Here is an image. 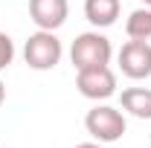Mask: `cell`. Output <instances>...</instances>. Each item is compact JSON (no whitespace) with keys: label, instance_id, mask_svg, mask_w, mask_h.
Wrapping results in <instances>:
<instances>
[{"label":"cell","instance_id":"cell-1","mask_svg":"<svg viewBox=\"0 0 151 148\" xmlns=\"http://www.w3.org/2000/svg\"><path fill=\"white\" fill-rule=\"evenodd\" d=\"M76 70H87V67H105L111 61V41L99 32H84L73 41L70 50Z\"/></svg>","mask_w":151,"mask_h":148},{"label":"cell","instance_id":"cell-2","mask_svg":"<svg viewBox=\"0 0 151 148\" xmlns=\"http://www.w3.org/2000/svg\"><path fill=\"white\" fill-rule=\"evenodd\" d=\"M23 58L32 70H52L61 58V41L52 32L41 29L35 35H29L26 47H23Z\"/></svg>","mask_w":151,"mask_h":148},{"label":"cell","instance_id":"cell-3","mask_svg":"<svg viewBox=\"0 0 151 148\" xmlns=\"http://www.w3.org/2000/svg\"><path fill=\"white\" fill-rule=\"evenodd\" d=\"M84 125H87V131L93 134L99 142H116L125 134V116L116 111V108L102 105V108H93V111L87 113Z\"/></svg>","mask_w":151,"mask_h":148},{"label":"cell","instance_id":"cell-4","mask_svg":"<svg viewBox=\"0 0 151 148\" xmlns=\"http://www.w3.org/2000/svg\"><path fill=\"white\" fill-rule=\"evenodd\" d=\"M76 87L87 99H108L116 93V75H113V70H108V64L105 67H87V70H78Z\"/></svg>","mask_w":151,"mask_h":148},{"label":"cell","instance_id":"cell-5","mask_svg":"<svg viewBox=\"0 0 151 148\" xmlns=\"http://www.w3.org/2000/svg\"><path fill=\"white\" fill-rule=\"evenodd\" d=\"M119 70L128 78H145L151 75V44L131 38L119 50Z\"/></svg>","mask_w":151,"mask_h":148},{"label":"cell","instance_id":"cell-6","mask_svg":"<svg viewBox=\"0 0 151 148\" xmlns=\"http://www.w3.org/2000/svg\"><path fill=\"white\" fill-rule=\"evenodd\" d=\"M29 15L41 29L52 32L67 20V0H29Z\"/></svg>","mask_w":151,"mask_h":148},{"label":"cell","instance_id":"cell-7","mask_svg":"<svg viewBox=\"0 0 151 148\" xmlns=\"http://www.w3.org/2000/svg\"><path fill=\"white\" fill-rule=\"evenodd\" d=\"M84 15L93 26H111L119 18V0H87Z\"/></svg>","mask_w":151,"mask_h":148},{"label":"cell","instance_id":"cell-8","mask_svg":"<svg viewBox=\"0 0 151 148\" xmlns=\"http://www.w3.org/2000/svg\"><path fill=\"white\" fill-rule=\"evenodd\" d=\"M122 108L139 119H151V90H145V87L122 90Z\"/></svg>","mask_w":151,"mask_h":148},{"label":"cell","instance_id":"cell-9","mask_svg":"<svg viewBox=\"0 0 151 148\" xmlns=\"http://www.w3.org/2000/svg\"><path fill=\"white\" fill-rule=\"evenodd\" d=\"M125 32H128V38L148 41V38H151V12H148V9H137V12H131V18H128V23H125Z\"/></svg>","mask_w":151,"mask_h":148},{"label":"cell","instance_id":"cell-10","mask_svg":"<svg viewBox=\"0 0 151 148\" xmlns=\"http://www.w3.org/2000/svg\"><path fill=\"white\" fill-rule=\"evenodd\" d=\"M12 58H15V44H12V38L6 35V32H0V70L9 67Z\"/></svg>","mask_w":151,"mask_h":148},{"label":"cell","instance_id":"cell-11","mask_svg":"<svg viewBox=\"0 0 151 148\" xmlns=\"http://www.w3.org/2000/svg\"><path fill=\"white\" fill-rule=\"evenodd\" d=\"M76 148H102V145H96V142H81V145H76Z\"/></svg>","mask_w":151,"mask_h":148},{"label":"cell","instance_id":"cell-12","mask_svg":"<svg viewBox=\"0 0 151 148\" xmlns=\"http://www.w3.org/2000/svg\"><path fill=\"white\" fill-rule=\"evenodd\" d=\"M3 99H6V87H3V81H0V105H3Z\"/></svg>","mask_w":151,"mask_h":148},{"label":"cell","instance_id":"cell-13","mask_svg":"<svg viewBox=\"0 0 151 148\" xmlns=\"http://www.w3.org/2000/svg\"><path fill=\"white\" fill-rule=\"evenodd\" d=\"M145 3H148V6H151V0H145Z\"/></svg>","mask_w":151,"mask_h":148}]
</instances>
